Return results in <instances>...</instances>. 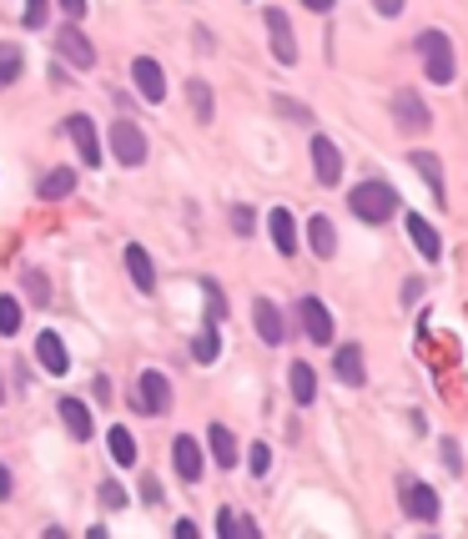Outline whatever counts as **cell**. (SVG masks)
Masks as SVG:
<instances>
[{"instance_id": "obj_11", "label": "cell", "mask_w": 468, "mask_h": 539, "mask_svg": "<svg viewBox=\"0 0 468 539\" xmlns=\"http://www.w3.org/2000/svg\"><path fill=\"white\" fill-rule=\"evenodd\" d=\"M172 464H177V474L187 479V484H197V479H202V444H197V438H187L181 434L177 444H172Z\"/></svg>"}, {"instance_id": "obj_5", "label": "cell", "mask_w": 468, "mask_h": 539, "mask_svg": "<svg viewBox=\"0 0 468 539\" xmlns=\"http://www.w3.org/2000/svg\"><path fill=\"white\" fill-rule=\"evenodd\" d=\"M166 403H172V388H166V373L146 368L137 378V409L141 413H166Z\"/></svg>"}, {"instance_id": "obj_31", "label": "cell", "mask_w": 468, "mask_h": 539, "mask_svg": "<svg viewBox=\"0 0 468 539\" xmlns=\"http://www.w3.org/2000/svg\"><path fill=\"white\" fill-rule=\"evenodd\" d=\"M26 287H31V303H36V308H46V303H51V287H46V272H26Z\"/></svg>"}, {"instance_id": "obj_34", "label": "cell", "mask_w": 468, "mask_h": 539, "mask_svg": "<svg viewBox=\"0 0 468 539\" xmlns=\"http://www.w3.org/2000/svg\"><path fill=\"white\" fill-rule=\"evenodd\" d=\"M232 227H237V237H247L257 227V212L252 207H232Z\"/></svg>"}, {"instance_id": "obj_29", "label": "cell", "mask_w": 468, "mask_h": 539, "mask_svg": "<svg viewBox=\"0 0 468 539\" xmlns=\"http://www.w3.org/2000/svg\"><path fill=\"white\" fill-rule=\"evenodd\" d=\"M413 167L423 172V177L433 181V192L443 197V167H438V156H428V152H413Z\"/></svg>"}, {"instance_id": "obj_24", "label": "cell", "mask_w": 468, "mask_h": 539, "mask_svg": "<svg viewBox=\"0 0 468 539\" xmlns=\"http://www.w3.org/2000/svg\"><path fill=\"white\" fill-rule=\"evenodd\" d=\"M76 192V172H46V177H40V197H46V202H56V197H71Z\"/></svg>"}, {"instance_id": "obj_36", "label": "cell", "mask_w": 468, "mask_h": 539, "mask_svg": "<svg viewBox=\"0 0 468 539\" xmlns=\"http://www.w3.org/2000/svg\"><path fill=\"white\" fill-rule=\"evenodd\" d=\"M216 535H222V539H227V535H237V514H227V509L216 514Z\"/></svg>"}, {"instance_id": "obj_8", "label": "cell", "mask_w": 468, "mask_h": 539, "mask_svg": "<svg viewBox=\"0 0 468 539\" xmlns=\"http://www.w3.org/2000/svg\"><path fill=\"white\" fill-rule=\"evenodd\" d=\"M393 121H398V127L403 131H428V106H423V96H413V91H398V96H393Z\"/></svg>"}, {"instance_id": "obj_3", "label": "cell", "mask_w": 468, "mask_h": 539, "mask_svg": "<svg viewBox=\"0 0 468 539\" xmlns=\"http://www.w3.org/2000/svg\"><path fill=\"white\" fill-rule=\"evenodd\" d=\"M111 152H116L121 167H141V162H146V131L131 127V121H116L111 127Z\"/></svg>"}, {"instance_id": "obj_15", "label": "cell", "mask_w": 468, "mask_h": 539, "mask_svg": "<svg viewBox=\"0 0 468 539\" xmlns=\"http://www.w3.org/2000/svg\"><path fill=\"white\" fill-rule=\"evenodd\" d=\"M332 368H338V378L348 388H363L367 384V368H363V348L358 343H348V348H338V358H332Z\"/></svg>"}, {"instance_id": "obj_14", "label": "cell", "mask_w": 468, "mask_h": 539, "mask_svg": "<svg viewBox=\"0 0 468 539\" xmlns=\"http://www.w3.org/2000/svg\"><path fill=\"white\" fill-rule=\"evenodd\" d=\"M267 227H272V243H278L282 257L297 252V222H292L287 207H272V212H267Z\"/></svg>"}, {"instance_id": "obj_39", "label": "cell", "mask_w": 468, "mask_h": 539, "mask_svg": "<svg viewBox=\"0 0 468 539\" xmlns=\"http://www.w3.org/2000/svg\"><path fill=\"white\" fill-rule=\"evenodd\" d=\"M443 464H448L454 474H458V469H464V459H458V444H443Z\"/></svg>"}, {"instance_id": "obj_37", "label": "cell", "mask_w": 468, "mask_h": 539, "mask_svg": "<svg viewBox=\"0 0 468 539\" xmlns=\"http://www.w3.org/2000/svg\"><path fill=\"white\" fill-rule=\"evenodd\" d=\"M141 499H146V504H156V499H162V484H156L152 474L141 479Z\"/></svg>"}, {"instance_id": "obj_9", "label": "cell", "mask_w": 468, "mask_h": 539, "mask_svg": "<svg viewBox=\"0 0 468 539\" xmlns=\"http://www.w3.org/2000/svg\"><path fill=\"white\" fill-rule=\"evenodd\" d=\"M267 36H272V56L282 66H297V40H292V26L282 11H267Z\"/></svg>"}, {"instance_id": "obj_19", "label": "cell", "mask_w": 468, "mask_h": 539, "mask_svg": "<svg viewBox=\"0 0 468 539\" xmlns=\"http://www.w3.org/2000/svg\"><path fill=\"white\" fill-rule=\"evenodd\" d=\"M61 419H66V429H71L76 444H86V438H91V409L81 403V398H61Z\"/></svg>"}, {"instance_id": "obj_4", "label": "cell", "mask_w": 468, "mask_h": 539, "mask_svg": "<svg viewBox=\"0 0 468 539\" xmlns=\"http://www.w3.org/2000/svg\"><path fill=\"white\" fill-rule=\"evenodd\" d=\"M297 318H303V333L313 338V343H322V348L332 343V313L322 308V297L307 293L303 303H297Z\"/></svg>"}, {"instance_id": "obj_43", "label": "cell", "mask_w": 468, "mask_h": 539, "mask_svg": "<svg viewBox=\"0 0 468 539\" xmlns=\"http://www.w3.org/2000/svg\"><path fill=\"white\" fill-rule=\"evenodd\" d=\"M0 398H5V388H0Z\"/></svg>"}, {"instance_id": "obj_23", "label": "cell", "mask_w": 468, "mask_h": 539, "mask_svg": "<svg viewBox=\"0 0 468 539\" xmlns=\"http://www.w3.org/2000/svg\"><path fill=\"white\" fill-rule=\"evenodd\" d=\"M287 378H292V398H297V403H313L317 398V373L307 368V363H292Z\"/></svg>"}, {"instance_id": "obj_7", "label": "cell", "mask_w": 468, "mask_h": 539, "mask_svg": "<svg viewBox=\"0 0 468 539\" xmlns=\"http://www.w3.org/2000/svg\"><path fill=\"white\" fill-rule=\"evenodd\" d=\"M56 51H61L71 66H76V71H91V66H96V46H91V40L76 31V21H71V26L56 36Z\"/></svg>"}, {"instance_id": "obj_18", "label": "cell", "mask_w": 468, "mask_h": 539, "mask_svg": "<svg viewBox=\"0 0 468 539\" xmlns=\"http://www.w3.org/2000/svg\"><path fill=\"white\" fill-rule=\"evenodd\" d=\"M252 323H257V333L267 338V343H282V313H278V303H267V297H257V308H252Z\"/></svg>"}, {"instance_id": "obj_13", "label": "cell", "mask_w": 468, "mask_h": 539, "mask_svg": "<svg viewBox=\"0 0 468 539\" xmlns=\"http://www.w3.org/2000/svg\"><path fill=\"white\" fill-rule=\"evenodd\" d=\"M36 358H40V368H46V373H66V368H71V353H66L61 333H51V328L36 338Z\"/></svg>"}, {"instance_id": "obj_33", "label": "cell", "mask_w": 468, "mask_h": 539, "mask_svg": "<svg viewBox=\"0 0 468 539\" xmlns=\"http://www.w3.org/2000/svg\"><path fill=\"white\" fill-rule=\"evenodd\" d=\"M247 469H252L257 479H262L267 469H272V454H267V444H252V454H247Z\"/></svg>"}, {"instance_id": "obj_22", "label": "cell", "mask_w": 468, "mask_h": 539, "mask_svg": "<svg viewBox=\"0 0 468 539\" xmlns=\"http://www.w3.org/2000/svg\"><path fill=\"white\" fill-rule=\"evenodd\" d=\"M307 237H313V252H317V257H332V252H338L332 217H307Z\"/></svg>"}, {"instance_id": "obj_27", "label": "cell", "mask_w": 468, "mask_h": 539, "mask_svg": "<svg viewBox=\"0 0 468 539\" xmlns=\"http://www.w3.org/2000/svg\"><path fill=\"white\" fill-rule=\"evenodd\" d=\"M111 459L121 464V469H131V464H137V444H131L127 429H111Z\"/></svg>"}, {"instance_id": "obj_28", "label": "cell", "mask_w": 468, "mask_h": 539, "mask_svg": "<svg viewBox=\"0 0 468 539\" xmlns=\"http://www.w3.org/2000/svg\"><path fill=\"white\" fill-rule=\"evenodd\" d=\"M187 96H191V111H197V121H212V86H207V81H191Z\"/></svg>"}, {"instance_id": "obj_35", "label": "cell", "mask_w": 468, "mask_h": 539, "mask_svg": "<svg viewBox=\"0 0 468 539\" xmlns=\"http://www.w3.org/2000/svg\"><path fill=\"white\" fill-rule=\"evenodd\" d=\"M102 504H106V509H121V504H127L121 484H102Z\"/></svg>"}, {"instance_id": "obj_21", "label": "cell", "mask_w": 468, "mask_h": 539, "mask_svg": "<svg viewBox=\"0 0 468 539\" xmlns=\"http://www.w3.org/2000/svg\"><path fill=\"white\" fill-rule=\"evenodd\" d=\"M207 444H212V459L222 464V469H232V464H237V438H232L227 424H212V429H207Z\"/></svg>"}, {"instance_id": "obj_12", "label": "cell", "mask_w": 468, "mask_h": 539, "mask_svg": "<svg viewBox=\"0 0 468 539\" xmlns=\"http://www.w3.org/2000/svg\"><path fill=\"white\" fill-rule=\"evenodd\" d=\"M313 162H317V181H322V187H338L342 156H338V146H332L328 137H313Z\"/></svg>"}, {"instance_id": "obj_17", "label": "cell", "mask_w": 468, "mask_h": 539, "mask_svg": "<svg viewBox=\"0 0 468 539\" xmlns=\"http://www.w3.org/2000/svg\"><path fill=\"white\" fill-rule=\"evenodd\" d=\"M127 272H131V283H137L141 293H152V287H156V268H152V257H146V247H141V243L127 247Z\"/></svg>"}, {"instance_id": "obj_6", "label": "cell", "mask_w": 468, "mask_h": 539, "mask_svg": "<svg viewBox=\"0 0 468 539\" xmlns=\"http://www.w3.org/2000/svg\"><path fill=\"white\" fill-rule=\"evenodd\" d=\"M131 81H137V91H141V102H166V76H162V66L152 61V56H137L131 61Z\"/></svg>"}, {"instance_id": "obj_38", "label": "cell", "mask_w": 468, "mask_h": 539, "mask_svg": "<svg viewBox=\"0 0 468 539\" xmlns=\"http://www.w3.org/2000/svg\"><path fill=\"white\" fill-rule=\"evenodd\" d=\"M56 5H61L71 21H81V15H86V0H56Z\"/></svg>"}, {"instance_id": "obj_2", "label": "cell", "mask_w": 468, "mask_h": 539, "mask_svg": "<svg viewBox=\"0 0 468 539\" xmlns=\"http://www.w3.org/2000/svg\"><path fill=\"white\" fill-rule=\"evenodd\" d=\"M418 56H423V71H428L433 86H448L454 81V40L443 36V31H423L418 36Z\"/></svg>"}, {"instance_id": "obj_10", "label": "cell", "mask_w": 468, "mask_h": 539, "mask_svg": "<svg viewBox=\"0 0 468 539\" xmlns=\"http://www.w3.org/2000/svg\"><path fill=\"white\" fill-rule=\"evenodd\" d=\"M66 131H71V142H76L81 162H86V167H102V142H96L91 116H71V121H66Z\"/></svg>"}, {"instance_id": "obj_1", "label": "cell", "mask_w": 468, "mask_h": 539, "mask_svg": "<svg viewBox=\"0 0 468 539\" xmlns=\"http://www.w3.org/2000/svg\"><path fill=\"white\" fill-rule=\"evenodd\" d=\"M348 207L363 222H388V212H398V192H393L388 181H358L353 192H348Z\"/></svg>"}, {"instance_id": "obj_20", "label": "cell", "mask_w": 468, "mask_h": 539, "mask_svg": "<svg viewBox=\"0 0 468 539\" xmlns=\"http://www.w3.org/2000/svg\"><path fill=\"white\" fill-rule=\"evenodd\" d=\"M403 222H408V237H413V247H418L423 257H438V252H443V243H438V232L428 227V217H418V212H408Z\"/></svg>"}, {"instance_id": "obj_30", "label": "cell", "mask_w": 468, "mask_h": 539, "mask_svg": "<svg viewBox=\"0 0 468 539\" xmlns=\"http://www.w3.org/2000/svg\"><path fill=\"white\" fill-rule=\"evenodd\" d=\"M15 328H21V303L15 297H0V333L11 338Z\"/></svg>"}, {"instance_id": "obj_26", "label": "cell", "mask_w": 468, "mask_h": 539, "mask_svg": "<svg viewBox=\"0 0 468 539\" xmlns=\"http://www.w3.org/2000/svg\"><path fill=\"white\" fill-rule=\"evenodd\" d=\"M191 353H197V363H212L216 353H222V333H216V323L207 318L202 333H197V343H191Z\"/></svg>"}, {"instance_id": "obj_41", "label": "cell", "mask_w": 468, "mask_h": 539, "mask_svg": "<svg viewBox=\"0 0 468 539\" xmlns=\"http://www.w3.org/2000/svg\"><path fill=\"white\" fill-rule=\"evenodd\" d=\"M0 499H11V469L0 464Z\"/></svg>"}, {"instance_id": "obj_25", "label": "cell", "mask_w": 468, "mask_h": 539, "mask_svg": "<svg viewBox=\"0 0 468 539\" xmlns=\"http://www.w3.org/2000/svg\"><path fill=\"white\" fill-rule=\"evenodd\" d=\"M21 71H26V56H21V46H0V91L15 86V81H21Z\"/></svg>"}, {"instance_id": "obj_42", "label": "cell", "mask_w": 468, "mask_h": 539, "mask_svg": "<svg viewBox=\"0 0 468 539\" xmlns=\"http://www.w3.org/2000/svg\"><path fill=\"white\" fill-rule=\"evenodd\" d=\"M307 11H332V5H338V0H303Z\"/></svg>"}, {"instance_id": "obj_32", "label": "cell", "mask_w": 468, "mask_h": 539, "mask_svg": "<svg viewBox=\"0 0 468 539\" xmlns=\"http://www.w3.org/2000/svg\"><path fill=\"white\" fill-rule=\"evenodd\" d=\"M21 21H26L31 31H40L46 26V0H26V5H21Z\"/></svg>"}, {"instance_id": "obj_40", "label": "cell", "mask_w": 468, "mask_h": 539, "mask_svg": "<svg viewBox=\"0 0 468 539\" xmlns=\"http://www.w3.org/2000/svg\"><path fill=\"white\" fill-rule=\"evenodd\" d=\"M373 5H378V15H398V11H403V0H373Z\"/></svg>"}, {"instance_id": "obj_16", "label": "cell", "mask_w": 468, "mask_h": 539, "mask_svg": "<svg viewBox=\"0 0 468 539\" xmlns=\"http://www.w3.org/2000/svg\"><path fill=\"white\" fill-rule=\"evenodd\" d=\"M403 509L413 519H438V494L428 484H403Z\"/></svg>"}]
</instances>
